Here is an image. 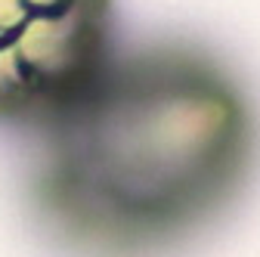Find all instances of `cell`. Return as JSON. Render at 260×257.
<instances>
[{"label": "cell", "mask_w": 260, "mask_h": 257, "mask_svg": "<svg viewBox=\"0 0 260 257\" xmlns=\"http://www.w3.org/2000/svg\"><path fill=\"white\" fill-rule=\"evenodd\" d=\"M260 118L242 78L208 47H121L81 100L28 140L22 205L69 257H171L242 199Z\"/></svg>", "instance_id": "6da1fadb"}, {"label": "cell", "mask_w": 260, "mask_h": 257, "mask_svg": "<svg viewBox=\"0 0 260 257\" xmlns=\"http://www.w3.org/2000/svg\"><path fill=\"white\" fill-rule=\"evenodd\" d=\"M121 47L118 0H0V131H47Z\"/></svg>", "instance_id": "7a4b0ae2"}]
</instances>
